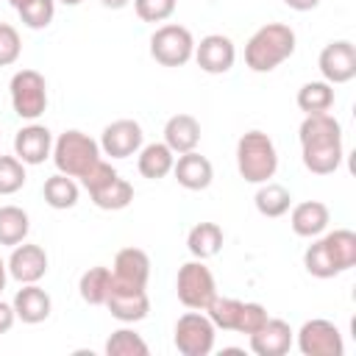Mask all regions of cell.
<instances>
[{
	"instance_id": "1",
	"label": "cell",
	"mask_w": 356,
	"mask_h": 356,
	"mask_svg": "<svg viewBox=\"0 0 356 356\" xmlns=\"http://www.w3.org/2000/svg\"><path fill=\"white\" fill-rule=\"evenodd\" d=\"M300 159L303 167L314 175H331L339 170L345 150H342V125L337 117L325 114H306L300 128Z\"/></svg>"
},
{
	"instance_id": "2",
	"label": "cell",
	"mask_w": 356,
	"mask_h": 356,
	"mask_svg": "<svg viewBox=\"0 0 356 356\" xmlns=\"http://www.w3.org/2000/svg\"><path fill=\"white\" fill-rule=\"evenodd\" d=\"M298 36L286 22H267L245 44V64L253 72H273L295 53Z\"/></svg>"
},
{
	"instance_id": "3",
	"label": "cell",
	"mask_w": 356,
	"mask_h": 356,
	"mask_svg": "<svg viewBox=\"0 0 356 356\" xmlns=\"http://www.w3.org/2000/svg\"><path fill=\"white\" fill-rule=\"evenodd\" d=\"M236 170L248 184H264L278 170L275 142L264 131H248L236 142Z\"/></svg>"
},
{
	"instance_id": "4",
	"label": "cell",
	"mask_w": 356,
	"mask_h": 356,
	"mask_svg": "<svg viewBox=\"0 0 356 356\" xmlns=\"http://www.w3.org/2000/svg\"><path fill=\"white\" fill-rule=\"evenodd\" d=\"M53 164L58 172L70 178H81L97 159H100V142H95L89 134L70 128L53 139Z\"/></svg>"
},
{
	"instance_id": "5",
	"label": "cell",
	"mask_w": 356,
	"mask_h": 356,
	"mask_svg": "<svg viewBox=\"0 0 356 356\" xmlns=\"http://www.w3.org/2000/svg\"><path fill=\"white\" fill-rule=\"evenodd\" d=\"M8 95H11V108L19 120L36 122L47 108V81L36 70L14 72L8 83Z\"/></svg>"
},
{
	"instance_id": "6",
	"label": "cell",
	"mask_w": 356,
	"mask_h": 356,
	"mask_svg": "<svg viewBox=\"0 0 356 356\" xmlns=\"http://www.w3.org/2000/svg\"><path fill=\"white\" fill-rule=\"evenodd\" d=\"M195 56V36L178 22L159 25L150 36V58L161 67H184Z\"/></svg>"
},
{
	"instance_id": "7",
	"label": "cell",
	"mask_w": 356,
	"mask_h": 356,
	"mask_svg": "<svg viewBox=\"0 0 356 356\" xmlns=\"http://www.w3.org/2000/svg\"><path fill=\"white\" fill-rule=\"evenodd\" d=\"M175 295L186 309H197V312H203L211 303V298L217 295V281L203 259H192L178 267Z\"/></svg>"
},
{
	"instance_id": "8",
	"label": "cell",
	"mask_w": 356,
	"mask_h": 356,
	"mask_svg": "<svg viewBox=\"0 0 356 356\" xmlns=\"http://www.w3.org/2000/svg\"><path fill=\"white\" fill-rule=\"evenodd\" d=\"M214 339H217L214 323L206 317V312L197 309L181 314L172 328V342L181 356H209L214 350Z\"/></svg>"
},
{
	"instance_id": "9",
	"label": "cell",
	"mask_w": 356,
	"mask_h": 356,
	"mask_svg": "<svg viewBox=\"0 0 356 356\" xmlns=\"http://www.w3.org/2000/svg\"><path fill=\"white\" fill-rule=\"evenodd\" d=\"M295 339H298V350L303 356H342L345 353L339 328L325 317L306 320L300 325V331L295 334Z\"/></svg>"
},
{
	"instance_id": "10",
	"label": "cell",
	"mask_w": 356,
	"mask_h": 356,
	"mask_svg": "<svg viewBox=\"0 0 356 356\" xmlns=\"http://www.w3.org/2000/svg\"><path fill=\"white\" fill-rule=\"evenodd\" d=\"M114 320L120 323H139L147 317L150 312V298H147V289L145 286H134V284H120L114 281L111 275V289H108V298L103 303Z\"/></svg>"
},
{
	"instance_id": "11",
	"label": "cell",
	"mask_w": 356,
	"mask_h": 356,
	"mask_svg": "<svg viewBox=\"0 0 356 356\" xmlns=\"http://www.w3.org/2000/svg\"><path fill=\"white\" fill-rule=\"evenodd\" d=\"M323 81L334 83H348L356 78V44L350 39H334L320 50L317 58Z\"/></svg>"
},
{
	"instance_id": "12",
	"label": "cell",
	"mask_w": 356,
	"mask_h": 356,
	"mask_svg": "<svg viewBox=\"0 0 356 356\" xmlns=\"http://www.w3.org/2000/svg\"><path fill=\"white\" fill-rule=\"evenodd\" d=\"M145 145V134L142 125L136 120H114L103 128L100 134V153L111 156V159H128L136 156L139 147Z\"/></svg>"
},
{
	"instance_id": "13",
	"label": "cell",
	"mask_w": 356,
	"mask_h": 356,
	"mask_svg": "<svg viewBox=\"0 0 356 356\" xmlns=\"http://www.w3.org/2000/svg\"><path fill=\"white\" fill-rule=\"evenodd\" d=\"M192 58L197 61V67L203 72H209V75H225L234 67V61H236V47H234V42L228 36L209 33L200 42H195V56Z\"/></svg>"
},
{
	"instance_id": "14",
	"label": "cell",
	"mask_w": 356,
	"mask_h": 356,
	"mask_svg": "<svg viewBox=\"0 0 356 356\" xmlns=\"http://www.w3.org/2000/svg\"><path fill=\"white\" fill-rule=\"evenodd\" d=\"M47 253L42 245H33V242H19L14 245L6 267H8V275L19 284H39L44 275H47Z\"/></svg>"
},
{
	"instance_id": "15",
	"label": "cell",
	"mask_w": 356,
	"mask_h": 356,
	"mask_svg": "<svg viewBox=\"0 0 356 356\" xmlns=\"http://www.w3.org/2000/svg\"><path fill=\"white\" fill-rule=\"evenodd\" d=\"M53 153V134L47 125H39V122H28L25 128H19L14 134V156L28 164V167H36V164H44Z\"/></svg>"
},
{
	"instance_id": "16",
	"label": "cell",
	"mask_w": 356,
	"mask_h": 356,
	"mask_svg": "<svg viewBox=\"0 0 356 356\" xmlns=\"http://www.w3.org/2000/svg\"><path fill=\"white\" fill-rule=\"evenodd\" d=\"M248 339H250V350L256 356H284V353H289V348L295 342V331L286 320L267 317V323Z\"/></svg>"
},
{
	"instance_id": "17",
	"label": "cell",
	"mask_w": 356,
	"mask_h": 356,
	"mask_svg": "<svg viewBox=\"0 0 356 356\" xmlns=\"http://www.w3.org/2000/svg\"><path fill=\"white\" fill-rule=\"evenodd\" d=\"M172 175L175 181L189 189V192H203L211 186L214 181V167L206 156H200L197 150H189V153H181L172 164Z\"/></svg>"
},
{
	"instance_id": "18",
	"label": "cell",
	"mask_w": 356,
	"mask_h": 356,
	"mask_svg": "<svg viewBox=\"0 0 356 356\" xmlns=\"http://www.w3.org/2000/svg\"><path fill=\"white\" fill-rule=\"evenodd\" d=\"M328 222H331V211L323 200H303L289 209V225L303 239H314V236L325 234Z\"/></svg>"
},
{
	"instance_id": "19",
	"label": "cell",
	"mask_w": 356,
	"mask_h": 356,
	"mask_svg": "<svg viewBox=\"0 0 356 356\" xmlns=\"http://www.w3.org/2000/svg\"><path fill=\"white\" fill-rule=\"evenodd\" d=\"M11 306H14L17 320H22L28 325L44 323L50 317V312H53V300L39 284H22V289H17Z\"/></svg>"
},
{
	"instance_id": "20",
	"label": "cell",
	"mask_w": 356,
	"mask_h": 356,
	"mask_svg": "<svg viewBox=\"0 0 356 356\" xmlns=\"http://www.w3.org/2000/svg\"><path fill=\"white\" fill-rule=\"evenodd\" d=\"M114 281L120 284H134V286H147L150 278V256L142 248H122L114 256L111 267Z\"/></svg>"
},
{
	"instance_id": "21",
	"label": "cell",
	"mask_w": 356,
	"mask_h": 356,
	"mask_svg": "<svg viewBox=\"0 0 356 356\" xmlns=\"http://www.w3.org/2000/svg\"><path fill=\"white\" fill-rule=\"evenodd\" d=\"M164 145L172 150V153H189L200 145V122L192 117V114H172L167 122H164Z\"/></svg>"
},
{
	"instance_id": "22",
	"label": "cell",
	"mask_w": 356,
	"mask_h": 356,
	"mask_svg": "<svg viewBox=\"0 0 356 356\" xmlns=\"http://www.w3.org/2000/svg\"><path fill=\"white\" fill-rule=\"evenodd\" d=\"M172 164H175V153L164 142H150V145H142L139 147L136 170H139L142 178L159 181V178H164V175L172 172Z\"/></svg>"
},
{
	"instance_id": "23",
	"label": "cell",
	"mask_w": 356,
	"mask_h": 356,
	"mask_svg": "<svg viewBox=\"0 0 356 356\" xmlns=\"http://www.w3.org/2000/svg\"><path fill=\"white\" fill-rule=\"evenodd\" d=\"M222 242H225V234L217 222H197L189 228L186 234V248L195 259H214L220 250H222Z\"/></svg>"
},
{
	"instance_id": "24",
	"label": "cell",
	"mask_w": 356,
	"mask_h": 356,
	"mask_svg": "<svg viewBox=\"0 0 356 356\" xmlns=\"http://www.w3.org/2000/svg\"><path fill=\"white\" fill-rule=\"evenodd\" d=\"M253 203H256V211L261 217L275 220V217H284L292 209V195H289L286 186L273 184V181H264V184H259V189L253 195Z\"/></svg>"
},
{
	"instance_id": "25",
	"label": "cell",
	"mask_w": 356,
	"mask_h": 356,
	"mask_svg": "<svg viewBox=\"0 0 356 356\" xmlns=\"http://www.w3.org/2000/svg\"><path fill=\"white\" fill-rule=\"evenodd\" d=\"M295 103L303 114H325L334 106V86L328 81H309L298 89Z\"/></svg>"
},
{
	"instance_id": "26",
	"label": "cell",
	"mask_w": 356,
	"mask_h": 356,
	"mask_svg": "<svg viewBox=\"0 0 356 356\" xmlns=\"http://www.w3.org/2000/svg\"><path fill=\"white\" fill-rule=\"evenodd\" d=\"M42 195H44V203H47L50 209L64 211V209H72V206L78 203L81 189H78L75 178H70V175H64V172H56V175H50V178L44 181Z\"/></svg>"
},
{
	"instance_id": "27",
	"label": "cell",
	"mask_w": 356,
	"mask_h": 356,
	"mask_svg": "<svg viewBox=\"0 0 356 356\" xmlns=\"http://www.w3.org/2000/svg\"><path fill=\"white\" fill-rule=\"evenodd\" d=\"M31 217L19 206H0V245L14 248L28 239Z\"/></svg>"
},
{
	"instance_id": "28",
	"label": "cell",
	"mask_w": 356,
	"mask_h": 356,
	"mask_svg": "<svg viewBox=\"0 0 356 356\" xmlns=\"http://www.w3.org/2000/svg\"><path fill=\"white\" fill-rule=\"evenodd\" d=\"M111 289V270L108 267H89L78 281V295L89 306H103Z\"/></svg>"
},
{
	"instance_id": "29",
	"label": "cell",
	"mask_w": 356,
	"mask_h": 356,
	"mask_svg": "<svg viewBox=\"0 0 356 356\" xmlns=\"http://www.w3.org/2000/svg\"><path fill=\"white\" fill-rule=\"evenodd\" d=\"M89 197H92V203H95L97 209H103V211H122V209H128L131 200H134V186H131L125 178L117 175L114 181H108L106 186H100V189L92 192Z\"/></svg>"
},
{
	"instance_id": "30",
	"label": "cell",
	"mask_w": 356,
	"mask_h": 356,
	"mask_svg": "<svg viewBox=\"0 0 356 356\" xmlns=\"http://www.w3.org/2000/svg\"><path fill=\"white\" fill-rule=\"evenodd\" d=\"M303 267H306V273L314 275V278H334V275H342L323 236H314L312 245L303 250Z\"/></svg>"
},
{
	"instance_id": "31",
	"label": "cell",
	"mask_w": 356,
	"mask_h": 356,
	"mask_svg": "<svg viewBox=\"0 0 356 356\" xmlns=\"http://www.w3.org/2000/svg\"><path fill=\"white\" fill-rule=\"evenodd\" d=\"M339 273H348L350 267H356V234L350 228H334L328 234H323Z\"/></svg>"
},
{
	"instance_id": "32",
	"label": "cell",
	"mask_w": 356,
	"mask_h": 356,
	"mask_svg": "<svg viewBox=\"0 0 356 356\" xmlns=\"http://www.w3.org/2000/svg\"><path fill=\"white\" fill-rule=\"evenodd\" d=\"M106 353L108 356H147L150 348L134 328H117L106 339Z\"/></svg>"
},
{
	"instance_id": "33",
	"label": "cell",
	"mask_w": 356,
	"mask_h": 356,
	"mask_svg": "<svg viewBox=\"0 0 356 356\" xmlns=\"http://www.w3.org/2000/svg\"><path fill=\"white\" fill-rule=\"evenodd\" d=\"M239 309H242V300L214 295V298H211V303H209L203 312H206V317L214 323V328H222V331H236Z\"/></svg>"
},
{
	"instance_id": "34",
	"label": "cell",
	"mask_w": 356,
	"mask_h": 356,
	"mask_svg": "<svg viewBox=\"0 0 356 356\" xmlns=\"http://www.w3.org/2000/svg\"><path fill=\"white\" fill-rule=\"evenodd\" d=\"M17 14H19L25 28L44 31L53 22V17H56V0H28L25 6L17 8Z\"/></svg>"
},
{
	"instance_id": "35",
	"label": "cell",
	"mask_w": 356,
	"mask_h": 356,
	"mask_svg": "<svg viewBox=\"0 0 356 356\" xmlns=\"http://www.w3.org/2000/svg\"><path fill=\"white\" fill-rule=\"evenodd\" d=\"M28 172L17 156H0V195H14L25 186Z\"/></svg>"
},
{
	"instance_id": "36",
	"label": "cell",
	"mask_w": 356,
	"mask_h": 356,
	"mask_svg": "<svg viewBox=\"0 0 356 356\" xmlns=\"http://www.w3.org/2000/svg\"><path fill=\"white\" fill-rule=\"evenodd\" d=\"M178 0H134V11L142 22H164L175 14Z\"/></svg>"
},
{
	"instance_id": "37",
	"label": "cell",
	"mask_w": 356,
	"mask_h": 356,
	"mask_svg": "<svg viewBox=\"0 0 356 356\" xmlns=\"http://www.w3.org/2000/svg\"><path fill=\"white\" fill-rule=\"evenodd\" d=\"M267 309L256 300H242V309H239V320H236V334H256L264 323H267Z\"/></svg>"
},
{
	"instance_id": "38",
	"label": "cell",
	"mask_w": 356,
	"mask_h": 356,
	"mask_svg": "<svg viewBox=\"0 0 356 356\" xmlns=\"http://www.w3.org/2000/svg\"><path fill=\"white\" fill-rule=\"evenodd\" d=\"M22 53L19 31L8 22H0V67H11Z\"/></svg>"
},
{
	"instance_id": "39",
	"label": "cell",
	"mask_w": 356,
	"mask_h": 356,
	"mask_svg": "<svg viewBox=\"0 0 356 356\" xmlns=\"http://www.w3.org/2000/svg\"><path fill=\"white\" fill-rule=\"evenodd\" d=\"M117 175H120V172H117L106 159H97V161H95V164L81 175V184H83V189L92 195V192H97L100 186H106L108 181H114Z\"/></svg>"
},
{
	"instance_id": "40",
	"label": "cell",
	"mask_w": 356,
	"mask_h": 356,
	"mask_svg": "<svg viewBox=\"0 0 356 356\" xmlns=\"http://www.w3.org/2000/svg\"><path fill=\"white\" fill-rule=\"evenodd\" d=\"M14 320H17L14 306H11V303H6V300H0V334H8V331H11V325H14Z\"/></svg>"
},
{
	"instance_id": "41",
	"label": "cell",
	"mask_w": 356,
	"mask_h": 356,
	"mask_svg": "<svg viewBox=\"0 0 356 356\" xmlns=\"http://www.w3.org/2000/svg\"><path fill=\"white\" fill-rule=\"evenodd\" d=\"M284 6H289L292 11H312L320 6V0H284Z\"/></svg>"
},
{
	"instance_id": "42",
	"label": "cell",
	"mask_w": 356,
	"mask_h": 356,
	"mask_svg": "<svg viewBox=\"0 0 356 356\" xmlns=\"http://www.w3.org/2000/svg\"><path fill=\"white\" fill-rule=\"evenodd\" d=\"M131 0H100V6H106V8H111V11H120V8H125Z\"/></svg>"
},
{
	"instance_id": "43",
	"label": "cell",
	"mask_w": 356,
	"mask_h": 356,
	"mask_svg": "<svg viewBox=\"0 0 356 356\" xmlns=\"http://www.w3.org/2000/svg\"><path fill=\"white\" fill-rule=\"evenodd\" d=\"M6 281H8V267H6V261H3V256H0V292L6 289Z\"/></svg>"
},
{
	"instance_id": "44",
	"label": "cell",
	"mask_w": 356,
	"mask_h": 356,
	"mask_svg": "<svg viewBox=\"0 0 356 356\" xmlns=\"http://www.w3.org/2000/svg\"><path fill=\"white\" fill-rule=\"evenodd\" d=\"M58 3H64V6H81L83 0H58Z\"/></svg>"
},
{
	"instance_id": "45",
	"label": "cell",
	"mask_w": 356,
	"mask_h": 356,
	"mask_svg": "<svg viewBox=\"0 0 356 356\" xmlns=\"http://www.w3.org/2000/svg\"><path fill=\"white\" fill-rule=\"evenodd\" d=\"M8 3H11V6H14V8H19V6H25V3H28V0H8Z\"/></svg>"
}]
</instances>
